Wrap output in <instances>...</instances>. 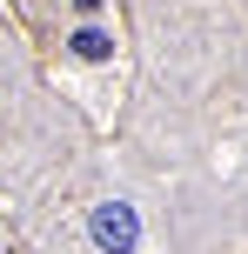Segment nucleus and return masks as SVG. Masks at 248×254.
<instances>
[{
    "label": "nucleus",
    "instance_id": "nucleus-1",
    "mask_svg": "<svg viewBox=\"0 0 248 254\" xmlns=\"http://www.w3.org/2000/svg\"><path fill=\"white\" fill-rule=\"evenodd\" d=\"M87 234H94V248H101V254H134V241H141V221H134L128 201H101V207L87 214Z\"/></svg>",
    "mask_w": 248,
    "mask_h": 254
},
{
    "label": "nucleus",
    "instance_id": "nucleus-2",
    "mask_svg": "<svg viewBox=\"0 0 248 254\" xmlns=\"http://www.w3.org/2000/svg\"><path fill=\"white\" fill-rule=\"evenodd\" d=\"M67 47H74L81 61H107V54H114V40H107V34H94V27H81V34L67 40Z\"/></svg>",
    "mask_w": 248,
    "mask_h": 254
}]
</instances>
